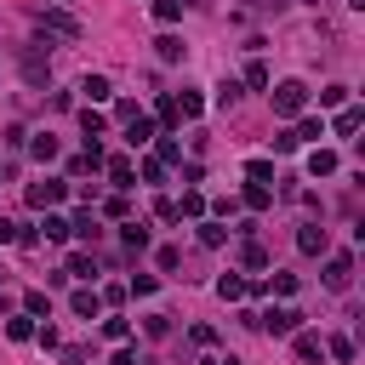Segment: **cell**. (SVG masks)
<instances>
[{
  "label": "cell",
  "mask_w": 365,
  "mask_h": 365,
  "mask_svg": "<svg viewBox=\"0 0 365 365\" xmlns=\"http://www.w3.org/2000/svg\"><path fill=\"white\" fill-rule=\"evenodd\" d=\"M302 108H308V86H302V80H279V86H274V114H279V120H297Z\"/></svg>",
  "instance_id": "obj_1"
},
{
  "label": "cell",
  "mask_w": 365,
  "mask_h": 365,
  "mask_svg": "<svg viewBox=\"0 0 365 365\" xmlns=\"http://www.w3.org/2000/svg\"><path fill=\"white\" fill-rule=\"evenodd\" d=\"M257 325L268 336H291V331H302V314L297 308H268V314H257Z\"/></svg>",
  "instance_id": "obj_2"
},
{
  "label": "cell",
  "mask_w": 365,
  "mask_h": 365,
  "mask_svg": "<svg viewBox=\"0 0 365 365\" xmlns=\"http://www.w3.org/2000/svg\"><path fill=\"white\" fill-rule=\"evenodd\" d=\"M40 29H46V34H63V40H80V17H74V11H63V6L40 11Z\"/></svg>",
  "instance_id": "obj_3"
},
{
  "label": "cell",
  "mask_w": 365,
  "mask_h": 365,
  "mask_svg": "<svg viewBox=\"0 0 365 365\" xmlns=\"http://www.w3.org/2000/svg\"><path fill=\"white\" fill-rule=\"evenodd\" d=\"M63 194H68V182H57V177H46V182H29V205H34V211H51V205H63Z\"/></svg>",
  "instance_id": "obj_4"
},
{
  "label": "cell",
  "mask_w": 365,
  "mask_h": 365,
  "mask_svg": "<svg viewBox=\"0 0 365 365\" xmlns=\"http://www.w3.org/2000/svg\"><path fill=\"white\" fill-rule=\"evenodd\" d=\"M348 279H354V257L336 251V257L325 262V291H348Z\"/></svg>",
  "instance_id": "obj_5"
},
{
  "label": "cell",
  "mask_w": 365,
  "mask_h": 365,
  "mask_svg": "<svg viewBox=\"0 0 365 365\" xmlns=\"http://www.w3.org/2000/svg\"><path fill=\"white\" fill-rule=\"evenodd\" d=\"M17 68H23V80H29V86H46V80H51V68H46V57H40L34 46L17 57Z\"/></svg>",
  "instance_id": "obj_6"
},
{
  "label": "cell",
  "mask_w": 365,
  "mask_h": 365,
  "mask_svg": "<svg viewBox=\"0 0 365 365\" xmlns=\"http://www.w3.org/2000/svg\"><path fill=\"white\" fill-rule=\"evenodd\" d=\"M325 245H331V240H325L319 222H302V228H297V251H302V257H319Z\"/></svg>",
  "instance_id": "obj_7"
},
{
  "label": "cell",
  "mask_w": 365,
  "mask_h": 365,
  "mask_svg": "<svg viewBox=\"0 0 365 365\" xmlns=\"http://www.w3.org/2000/svg\"><path fill=\"white\" fill-rule=\"evenodd\" d=\"M80 91H86V108H91V103H108V97H114L108 74H86V80H80Z\"/></svg>",
  "instance_id": "obj_8"
},
{
  "label": "cell",
  "mask_w": 365,
  "mask_h": 365,
  "mask_svg": "<svg viewBox=\"0 0 365 365\" xmlns=\"http://www.w3.org/2000/svg\"><path fill=\"white\" fill-rule=\"evenodd\" d=\"M291 336H297V342H291V348H297V359H308V365H314V359L325 354V342H319V331H291Z\"/></svg>",
  "instance_id": "obj_9"
},
{
  "label": "cell",
  "mask_w": 365,
  "mask_h": 365,
  "mask_svg": "<svg viewBox=\"0 0 365 365\" xmlns=\"http://www.w3.org/2000/svg\"><path fill=\"white\" fill-rule=\"evenodd\" d=\"M336 165H342V160H336L331 148H314V154H308V177H336Z\"/></svg>",
  "instance_id": "obj_10"
},
{
  "label": "cell",
  "mask_w": 365,
  "mask_h": 365,
  "mask_svg": "<svg viewBox=\"0 0 365 365\" xmlns=\"http://www.w3.org/2000/svg\"><path fill=\"white\" fill-rule=\"evenodd\" d=\"M68 308H74L80 319H97V314H103V297H97V291H74V297H68Z\"/></svg>",
  "instance_id": "obj_11"
},
{
  "label": "cell",
  "mask_w": 365,
  "mask_h": 365,
  "mask_svg": "<svg viewBox=\"0 0 365 365\" xmlns=\"http://www.w3.org/2000/svg\"><path fill=\"white\" fill-rule=\"evenodd\" d=\"M125 143H131V148L154 143V120H143V114H137V120H125Z\"/></svg>",
  "instance_id": "obj_12"
},
{
  "label": "cell",
  "mask_w": 365,
  "mask_h": 365,
  "mask_svg": "<svg viewBox=\"0 0 365 365\" xmlns=\"http://www.w3.org/2000/svg\"><path fill=\"white\" fill-rule=\"evenodd\" d=\"M131 177H137V165H131L125 154H114V160H108V182H114V188H131Z\"/></svg>",
  "instance_id": "obj_13"
},
{
  "label": "cell",
  "mask_w": 365,
  "mask_h": 365,
  "mask_svg": "<svg viewBox=\"0 0 365 365\" xmlns=\"http://www.w3.org/2000/svg\"><path fill=\"white\" fill-rule=\"evenodd\" d=\"M80 131H86V143H97V137L108 131V120H103L97 108H80Z\"/></svg>",
  "instance_id": "obj_14"
},
{
  "label": "cell",
  "mask_w": 365,
  "mask_h": 365,
  "mask_svg": "<svg viewBox=\"0 0 365 365\" xmlns=\"http://www.w3.org/2000/svg\"><path fill=\"white\" fill-rule=\"evenodd\" d=\"M331 131H336V137H354V131H359V108H348V103H342V108H336V120H331Z\"/></svg>",
  "instance_id": "obj_15"
},
{
  "label": "cell",
  "mask_w": 365,
  "mask_h": 365,
  "mask_svg": "<svg viewBox=\"0 0 365 365\" xmlns=\"http://www.w3.org/2000/svg\"><path fill=\"white\" fill-rule=\"evenodd\" d=\"M29 154H34L40 165H51V160H57V137H51V131H40V137L29 143Z\"/></svg>",
  "instance_id": "obj_16"
},
{
  "label": "cell",
  "mask_w": 365,
  "mask_h": 365,
  "mask_svg": "<svg viewBox=\"0 0 365 365\" xmlns=\"http://www.w3.org/2000/svg\"><path fill=\"white\" fill-rule=\"evenodd\" d=\"M245 291H251V285H245L240 274H222V279H217V297H222V302H240Z\"/></svg>",
  "instance_id": "obj_17"
},
{
  "label": "cell",
  "mask_w": 365,
  "mask_h": 365,
  "mask_svg": "<svg viewBox=\"0 0 365 365\" xmlns=\"http://www.w3.org/2000/svg\"><path fill=\"white\" fill-rule=\"evenodd\" d=\"M171 108H177V120H200V114H205V103H200L194 91H182V97H177Z\"/></svg>",
  "instance_id": "obj_18"
},
{
  "label": "cell",
  "mask_w": 365,
  "mask_h": 365,
  "mask_svg": "<svg viewBox=\"0 0 365 365\" xmlns=\"http://www.w3.org/2000/svg\"><path fill=\"white\" fill-rule=\"evenodd\" d=\"M120 240H125V251H143V245H148V222H125Z\"/></svg>",
  "instance_id": "obj_19"
},
{
  "label": "cell",
  "mask_w": 365,
  "mask_h": 365,
  "mask_svg": "<svg viewBox=\"0 0 365 365\" xmlns=\"http://www.w3.org/2000/svg\"><path fill=\"white\" fill-rule=\"evenodd\" d=\"M6 336H11V342H29V336H34V319H29V314H11V319H6Z\"/></svg>",
  "instance_id": "obj_20"
},
{
  "label": "cell",
  "mask_w": 365,
  "mask_h": 365,
  "mask_svg": "<svg viewBox=\"0 0 365 365\" xmlns=\"http://www.w3.org/2000/svg\"><path fill=\"white\" fill-rule=\"evenodd\" d=\"M325 354H331L336 365H354V336H331V342H325Z\"/></svg>",
  "instance_id": "obj_21"
},
{
  "label": "cell",
  "mask_w": 365,
  "mask_h": 365,
  "mask_svg": "<svg viewBox=\"0 0 365 365\" xmlns=\"http://www.w3.org/2000/svg\"><path fill=\"white\" fill-rule=\"evenodd\" d=\"M154 51H160V63H177V57H182V40H177V34H160Z\"/></svg>",
  "instance_id": "obj_22"
},
{
  "label": "cell",
  "mask_w": 365,
  "mask_h": 365,
  "mask_svg": "<svg viewBox=\"0 0 365 365\" xmlns=\"http://www.w3.org/2000/svg\"><path fill=\"white\" fill-rule=\"evenodd\" d=\"M245 205H251V211H268V205H274V194H268L262 182H245Z\"/></svg>",
  "instance_id": "obj_23"
},
{
  "label": "cell",
  "mask_w": 365,
  "mask_h": 365,
  "mask_svg": "<svg viewBox=\"0 0 365 365\" xmlns=\"http://www.w3.org/2000/svg\"><path fill=\"white\" fill-rule=\"evenodd\" d=\"M171 205H177V217H205V200H200L194 188H188L182 200H171Z\"/></svg>",
  "instance_id": "obj_24"
},
{
  "label": "cell",
  "mask_w": 365,
  "mask_h": 365,
  "mask_svg": "<svg viewBox=\"0 0 365 365\" xmlns=\"http://www.w3.org/2000/svg\"><path fill=\"white\" fill-rule=\"evenodd\" d=\"M68 234H80V240H97V217H91V211H74Z\"/></svg>",
  "instance_id": "obj_25"
},
{
  "label": "cell",
  "mask_w": 365,
  "mask_h": 365,
  "mask_svg": "<svg viewBox=\"0 0 365 365\" xmlns=\"http://www.w3.org/2000/svg\"><path fill=\"white\" fill-rule=\"evenodd\" d=\"M23 314H29V319L51 314V297H46V291H29V297H23Z\"/></svg>",
  "instance_id": "obj_26"
},
{
  "label": "cell",
  "mask_w": 365,
  "mask_h": 365,
  "mask_svg": "<svg viewBox=\"0 0 365 365\" xmlns=\"http://www.w3.org/2000/svg\"><path fill=\"white\" fill-rule=\"evenodd\" d=\"M291 137H297V143H319V137H325V120H302Z\"/></svg>",
  "instance_id": "obj_27"
},
{
  "label": "cell",
  "mask_w": 365,
  "mask_h": 365,
  "mask_svg": "<svg viewBox=\"0 0 365 365\" xmlns=\"http://www.w3.org/2000/svg\"><path fill=\"white\" fill-rule=\"evenodd\" d=\"M245 177H251V182H262V188H268V182H274V160H251V165H245Z\"/></svg>",
  "instance_id": "obj_28"
},
{
  "label": "cell",
  "mask_w": 365,
  "mask_h": 365,
  "mask_svg": "<svg viewBox=\"0 0 365 365\" xmlns=\"http://www.w3.org/2000/svg\"><path fill=\"white\" fill-rule=\"evenodd\" d=\"M222 240H228V228H222V222H211V217H205V222H200V245H222Z\"/></svg>",
  "instance_id": "obj_29"
},
{
  "label": "cell",
  "mask_w": 365,
  "mask_h": 365,
  "mask_svg": "<svg viewBox=\"0 0 365 365\" xmlns=\"http://www.w3.org/2000/svg\"><path fill=\"white\" fill-rule=\"evenodd\" d=\"M240 262H245V268H268V251H262L257 240H245V251H240Z\"/></svg>",
  "instance_id": "obj_30"
},
{
  "label": "cell",
  "mask_w": 365,
  "mask_h": 365,
  "mask_svg": "<svg viewBox=\"0 0 365 365\" xmlns=\"http://www.w3.org/2000/svg\"><path fill=\"white\" fill-rule=\"evenodd\" d=\"M182 6H188V0H154V17H160V23H177Z\"/></svg>",
  "instance_id": "obj_31"
},
{
  "label": "cell",
  "mask_w": 365,
  "mask_h": 365,
  "mask_svg": "<svg viewBox=\"0 0 365 365\" xmlns=\"http://www.w3.org/2000/svg\"><path fill=\"white\" fill-rule=\"evenodd\" d=\"M342 103H348V86H325L319 91V108H342Z\"/></svg>",
  "instance_id": "obj_32"
},
{
  "label": "cell",
  "mask_w": 365,
  "mask_h": 365,
  "mask_svg": "<svg viewBox=\"0 0 365 365\" xmlns=\"http://www.w3.org/2000/svg\"><path fill=\"white\" fill-rule=\"evenodd\" d=\"M154 160H160V165H177V160H182V148H177V137H160V154H154Z\"/></svg>",
  "instance_id": "obj_33"
},
{
  "label": "cell",
  "mask_w": 365,
  "mask_h": 365,
  "mask_svg": "<svg viewBox=\"0 0 365 365\" xmlns=\"http://www.w3.org/2000/svg\"><path fill=\"white\" fill-rule=\"evenodd\" d=\"M63 274H74V279H91V274H97V262H91V257H68V268H63Z\"/></svg>",
  "instance_id": "obj_34"
},
{
  "label": "cell",
  "mask_w": 365,
  "mask_h": 365,
  "mask_svg": "<svg viewBox=\"0 0 365 365\" xmlns=\"http://www.w3.org/2000/svg\"><path fill=\"white\" fill-rule=\"evenodd\" d=\"M245 86L262 91V86H268V63H245Z\"/></svg>",
  "instance_id": "obj_35"
},
{
  "label": "cell",
  "mask_w": 365,
  "mask_h": 365,
  "mask_svg": "<svg viewBox=\"0 0 365 365\" xmlns=\"http://www.w3.org/2000/svg\"><path fill=\"white\" fill-rule=\"evenodd\" d=\"M46 240H68V222L57 211H46Z\"/></svg>",
  "instance_id": "obj_36"
},
{
  "label": "cell",
  "mask_w": 365,
  "mask_h": 365,
  "mask_svg": "<svg viewBox=\"0 0 365 365\" xmlns=\"http://www.w3.org/2000/svg\"><path fill=\"white\" fill-rule=\"evenodd\" d=\"M234 97H240V80H222V86H217V108H228Z\"/></svg>",
  "instance_id": "obj_37"
},
{
  "label": "cell",
  "mask_w": 365,
  "mask_h": 365,
  "mask_svg": "<svg viewBox=\"0 0 365 365\" xmlns=\"http://www.w3.org/2000/svg\"><path fill=\"white\" fill-rule=\"evenodd\" d=\"M154 262H160V268H165V274H171V268H177V262H182V251H177V245H160V257H154Z\"/></svg>",
  "instance_id": "obj_38"
},
{
  "label": "cell",
  "mask_w": 365,
  "mask_h": 365,
  "mask_svg": "<svg viewBox=\"0 0 365 365\" xmlns=\"http://www.w3.org/2000/svg\"><path fill=\"white\" fill-rule=\"evenodd\" d=\"M143 331H148V336H165V331H171V319H165V314H148V319H143Z\"/></svg>",
  "instance_id": "obj_39"
},
{
  "label": "cell",
  "mask_w": 365,
  "mask_h": 365,
  "mask_svg": "<svg viewBox=\"0 0 365 365\" xmlns=\"http://www.w3.org/2000/svg\"><path fill=\"white\" fill-rule=\"evenodd\" d=\"M125 331H131L125 319H103V336H108V342H125Z\"/></svg>",
  "instance_id": "obj_40"
},
{
  "label": "cell",
  "mask_w": 365,
  "mask_h": 365,
  "mask_svg": "<svg viewBox=\"0 0 365 365\" xmlns=\"http://www.w3.org/2000/svg\"><path fill=\"white\" fill-rule=\"evenodd\" d=\"M188 336H194V348H211V342H217V331H211V325H194Z\"/></svg>",
  "instance_id": "obj_41"
},
{
  "label": "cell",
  "mask_w": 365,
  "mask_h": 365,
  "mask_svg": "<svg viewBox=\"0 0 365 365\" xmlns=\"http://www.w3.org/2000/svg\"><path fill=\"white\" fill-rule=\"evenodd\" d=\"M0 245H17V222L11 217H0Z\"/></svg>",
  "instance_id": "obj_42"
},
{
  "label": "cell",
  "mask_w": 365,
  "mask_h": 365,
  "mask_svg": "<svg viewBox=\"0 0 365 365\" xmlns=\"http://www.w3.org/2000/svg\"><path fill=\"white\" fill-rule=\"evenodd\" d=\"M114 365H143V359H137L131 348H114Z\"/></svg>",
  "instance_id": "obj_43"
},
{
  "label": "cell",
  "mask_w": 365,
  "mask_h": 365,
  "mask_svg": "<svg viewBox=\"0 0 365 365\" xmlns=\"http://www.w3.org/2000/svg\"><path fill=\"white\" fill-rule=\"evenodd\" d=\"M251 6H262V11H279V6H285V0H251Z\"/></svg>",
  "instance_id": "obj_44"
},
{
  "label": "cell",
  "mask_w": 365,
  "mask_h": 365,
  "mask_svg": "<svg viewBox=\"0 0 365 365\" xmlns=\"http://www.w3.org/2000/svg\"><path fill=\"white\" fill-rule=\"evenodd\" d=\"M6 171H11V165H0V182H6Z\"/></svg>",
  "instance_id": "obj_45"
},
{
  "label": "cell",
  "mask_w": 365,
  "mask_h": 365,
  "mask_svg": "<svg viewBox=\"0 0 365 365\" xmlns=\"http://www.w3.org/2000/svg\"><path fill=\"white\" fill-rule=\"evenodd\" d=\"M217 365H240V359H217Z\"/></svg>",
  "instance_id": "obj_46"
},
{
  "label": "cell",
  "mask_w": 365,
  "mask_h": 365,
  "mask_svg": "<svg viewBox=\"0 0 365 365\" xmlns=\"http://www.w3.org/2000/svg\"><path fill=\"white\" fill-rule=\"evenodd\" d=\"M0 279H6V268H0Z\"/></svg>",
  "instance_id": "obj_47"
},
{
  "label": "cell",
  "mask_w": 365,
  "mask_h": 365,
  "mask_svg": "<svg viewBox=\"0 0 365 365\" xmlns=\"http://www.w3.org/2000/svg\"><path fill=\"white\" fill-rule=\"evenodd\" d=\"M57 6H68V0H57Z\"/></svg>",
  "instance_id": "obj_48"
}]
</instances>
